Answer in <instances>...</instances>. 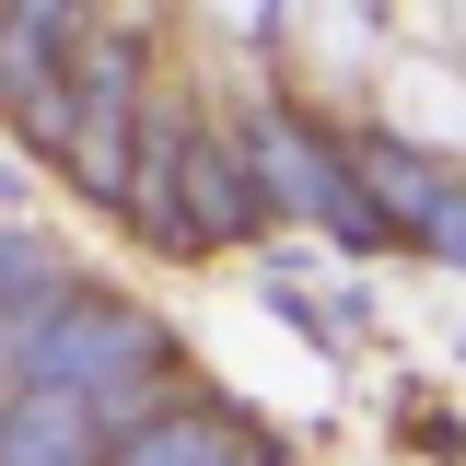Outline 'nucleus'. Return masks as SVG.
<instances>
[{
	"instance_id": "obj_2",
	"label": "nucleus",
	"mask_w": 466,
	"mask_h": 466,
	"mask_svg": "<svg viewBox=\"0 0 466 466\" xmlns=\"http://www.w3.org/2000/svg\"><path fill=\"white\" fill-rule=\"evenodd\" d=\"M164 222H175V257H198V245H245V233L268 222V198H257V175H245V152H233L222 128H175Z\"/></svg>"
},
{
	"instance_id": "obj_1",
	"label": "nucleus",
	"mask_w": 466,
	"mask_h": 466,
	"mask_svg": "<svg viewBox=\"0 0 466 466\" xmlns=\"http://www.w3.org/2000/svg\"><path fill=\"white\" fill-rule=\"evenodd\" d=\"M233 152H245V175H257V198H268V210H303V222L339 233V245H385L373 198L350 187V140H327L315 116H280V106H268Z\"/></svg>"
},
{
	"instance_id": "obj_4",
	"label": "nucleus",
	"mask_w": 466,
	"mask_h": 466,
	"mask_svg": "<svg viewBox=\"0 0 466 466\" xmlns=\"http://www.w3.org/2000/svg\"><path fill=\"white\" fill-rule=\"evenodd\" d=\"M350 187H373V222L397 233V245H420L455 175L431 164V152H408V140H350Z\"/></svg>"
},
{
	"instance_id": "obj_3",
	"label": "nucleus",
	"mask_w": 466,
	"mask_h": 466,
	"mask_svg": "<svg viewBox=\"0 0 466 466\" xmlns=\"http://www.w3.org/2000/svg\"><path fill=\"white\" fill-rule=\"evenodd\" d=\"M0 466H106V431L70 385H12V420H0Z\"/></svg>"
},
{
	"instance_id": "obj_5",
	"label": "nucleus",
	"mask_w": 466,
	"mask_h": 466,
	"mask_svg": "<svg viewBox=\"0 0 466 466\" xmlns=\"http://www.w3.org/2000/svg\"><path fill=\"white\" fill-rule=\"evenodd\" d=\"M0 12H12V0H0Z\"/></svg>"
}]
</instances>
